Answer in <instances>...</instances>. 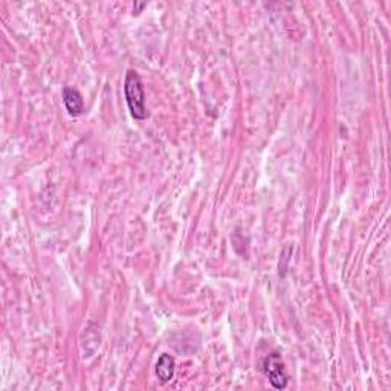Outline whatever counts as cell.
<instances>
[{
  "mask_svg": "<svg viewBox=\"0 0 391 391\" xmlns=\"http://www.w3.org/2000/svg\"><path fill=\"white\" fill-rule=\"evenodd\" d=\"M63 101L67 112H69L72 117H80V115L84 113V103L82 93H80L77 89H73V87H64Z\"/></svg>",
  "mask_w": 391,
  "mask_h": 391,
  "instance_id": "3957f363",
  "label": "cell"
},
{
  "mask_svg": "<svg viewBox=\"0 0 391 391\" xmlns=\"http://www.w3.org/2000/svg\"><path fill=\"white\" fill-rule=\"evenodd\" d=\"M156 376L163 383H167L168 381L173 379L174 359L171 358L170 355H167V353L161 355V358L158 359V364H156Z\"/></svg>",
  "mask_w": 391,
  "mask_h": 391,
  "instance_id": "277c9868",
  "label": "cell"
},
{
  "mask_svg": "<svg viewBox=\"0 0 391 391\" xmlns=\"http://www.w3.org/2000/svg\"><path fill=\"white\" fill-rule=\"evenodd\" d=\"M126 101L129 106V110L134 119L143 121L148 117V110L145 107V92L143 82L134 71H129L124 82Z\"/></svg>",
  "mask_w": 391,
  "mask_h": 391,
  "instance_id": "6da1fadb",
  "label": "cell"
},
{
  "mask_svg": "<svg viewBox=\"0 0 391 391\" xmlns=\"http://www.w3.org/2000/svg\"><path fill=\"white\" fill-rule=\"evenodd\" d=\"M260 368L275 390H285L287 387L289 376L286 373L285 364L281 361L280 353H271L265 356L260 362Z\"/></svg>",
  "mask_w": 391,
  "mask_h": 391,
  "instance_id": "7a4b0ae2",
  "label": "cell"
}]
</instances>
